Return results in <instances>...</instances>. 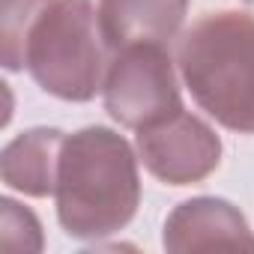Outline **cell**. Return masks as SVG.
Returning <instances> with one entry per match:
<instances>
[{
  "mask_svg": "<svg viewBox=\"0 0 254 254\" xmlns=\"http://www.w3.org/2000/svg\"><path fill=\"white\" fill-rule=\"evenodd\" d=\"M57 218L72 239L120 233L141 206V174L132 144L108 126L66 135L57 171Z\"/></svg>",
  "mask_w": 254,
  "mask_h": 254,
  "instance_id": "1",
  "label": "cell"
},
{
  "mask_svg": "<svg viewBox=\"0 0 254 254\" xmlns=\"http://www.w3.org/2000/svg\"><path fill=\"white\" fill-rule=\"evenodd\" d=\"M177 66L191 99L215 123L254 135V15L206 12L183 33Z\"/></svg>",
  "mask_w": 254,
  "mask_h": 254,
  "instance_id": "2",
  "label": "cell"
},
{
  "mask_svg": "<svg viewBox=\"0 0 254 254\" xmlns=\"http://www.w3.org/2000/svg\"><path fill=\"white\" fill-rule=\"evenodd\" d=\"M108 42L90 0H54L27 36L30 78L63 102H90L108 72Z\"/></svg>",
  "mask_w": 254,
  "mask_h": 254,
  "instance_id": "3",
  "label": "cell"
},
{
  "mask_svg": "<svg viewBox=\"0 0 254 254\" xmlns=\"http://www.w3.org/2000/svg\"><path fill=\"white\" fill-rule=\"evenodd\" d=\"M105 111L126 129H144L183 108L171 51L165 45H129L114 51L105 84Z\"/></svg>",
  "mask_w": 254,
  "mask_h": 254,
  "instance_id": "4",
  "label": "cell"
},
{
  "mask_svg": "<svg viewBox=\"0 0 254 254\" xmlns=\"http://www.w3.org/2000/svg\"><path fill=\"white\" fill-rule=\"evenodd\" d=\"M135 147L144 168L168 186H194L221 162V141L212 126L186 108L138 129Z\"/></svg>",
  "mask_w": 254,
  "mask_h": 254,
  "instance_id": "5",
  "label": "cell"
},
{
  "mask_svg": "<svg viewBox=\"0 0 254 254\" xmlns=\"http://www.w3.org/2000/svg\"><path fill=\"white\" fill-rule=\"evenodd\" d=\"M162 245L174 254L186 251H215V248H245L254 251V233L245 215L224 197H191L174 206L165 221Z\"/></svg>",
  "mask_w": 254,
  "mask_h": 254,
  "instance_id": "6",
  "label": "cell"
},
{
  "mask_svg": "<svg viewBox=\"0 0 254 254\" xmlns=\"http://www.w3.org/2000/svg\"><path fill=\"white\" fill-rule=\"evenodd\" d=\"M189 0H99V24L111 51L129 45H171L186 21Z\"/></svg>",
  "mask_w": 254,
  "mask_h": 254,
  "instance_id": "7",
  "label": "cell"
},
{
  "mask_svg": "<svg viewBox=\"0 0 254 254\" xmlns=\"http://www.w3.org/2000/svg\"><path fill=\"white\" fill-rule=\"evenodd\" d=\"M66 135L60 129H27L12 138L0 153V177L6 189L27 197H48L57 189L60 153Z\"/></svg>",
  "mask_w": 254,
  "mask_h": 254,
  "instance_id": "8",
  "label": "cell"
},
{
  "mask_svg": "<svg viewBox=\"0 0 254 254\" xmlns=\"http://www.w3.org/2000/svg\"><path fill=\"white\" fill-rule=\"evenodd\" d=\"M54 0H3L0 9V57L3 69L18 72L24 69V51H27V36L39 15L48 9Z\"/></svg>",
  "mask_w": 254,
  "mask_h": 254,
  "instance_id": "9",
  "label": "cell"
},
{
  "mask_svg": "<svg viewBox=\"0 0 254 254\" xmlns=\"http://www.w3.org/2000/svg\"><path fill=\"white\" fill-rule=\"evenodd\" d=\"M0 206H3V245L15 251H42L45 242L39 218L12 197H3Z\"/></svg>",
  "mask_w": 254,
  "mask_h": 254,
  "instance_id": "10",
  "label": "cell"
},
{
  "mask_svg": "<svg viewBox=\"0 0 254 254\" xmlns=\"http://www.w3.org/2000/svg\"><path fill=\"white\" fill-rule=\"evenodd\" d=\"M245 3H254V0H245Z\"/></svg>",
  "mask_w": 254,
  "mask_h": 254,
  "instance_id": "11",
  "label": "cell"
}]
</instances>
